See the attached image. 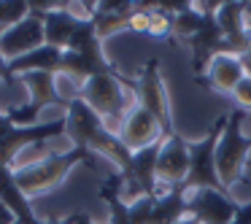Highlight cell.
Wrapping results in <instances>:
<instances>
[{
	"label": "cell",
	"instance_id": "ac0fdd59",
	"mask_svg": "<svg viewBox=\"0 0 251 224\" xmlns=\"http://www.w3.org/2000/svg\"><path fill=\"white\" fill-rule=\"evenodd\" d=\"M186 219V189L176 186V189L165 192V195L154 197V211L149 224H181Z\"/></svg>",
	"mask_w": 251,
	"mask_h": 224
},
{
	"label": "cell",
	"instance_id": "4dcf8cb0",
	"mask_svg": "<svg viewBox=\"0 0 251 224\" xmlns=\"http://www.w3.org/2000/svg\"><path fill=\"white\" fill-rule=\"evenodd\" d=\"M3 33H6V30H3V27H0V38H3Z\"/></svg>",
	"mask_w": 251,
	"mask_h": 224
},
{
	"label": "cell",
	"instance_id": "5b68a950",
	"mask_svg": "<svg viewBox=\"0 0 251 224\" xmlns=\"http://www.w3.org/2000/svg\"><path fill=\"white\" fill-rule=\"evenodd\" d=\"M60 135H65V119L41 122V124L33 127H14L8 122V116L3 114L0 116V168H11L27 146L46 143Z\"/></svg>",
	"mask_w": 251,
	"mask_h": 224
},
{
	"label": "cell",
	"instance_id": "6da1fadb",
	"mask_svg": "<svg viewBox=\"0 0 251 224\" xmlns=\"http://www.w3.org/2000/svg\"><path fill=\"white\" fill-rule=\"evenodd\" d=\"M78 98L103 119L105 130L114 132V135H119L127 114H130L132 105H135L132 84L125 81V78H119L116 73H103V76L89 78L81 87Z\"/></svg>",
	"mask_w": 251,
	"mask_h": 224
},
{
	"label": "cell",
	"instance_id": "603a6c76",
	"mask_svg": "<svg viewBox=\"0 0 251 224\" xmlns=\"http://www.w3.org/2000/svg\"><path fill=\"white\" fill-rule=\"evenodd\" d=\"M229 98L238 103V108H243V111H251V78L246 76L243 81L235 87V92L229 95Z\"/></svg>",
	"mask_w": 251,
	"mask_h": 224
},
{
	"label": "cell",
	"instance_id": "d4e9b609",
	"mask_svg": "<svg viewBox=\"0 0 251 224\" xmlns=\"http://www.w3.org/2000/svg\"><path fill=\"white\" fill-rule=\"evenodd\" d=\"M65 222L68 224H95L92 219H89V213H84V211H76V213H71V216H65Z\"/></svg>",
	"mask_w": 251,
	"mask_h": 224
},
{
	"label": "cell",
	"instance_id": "7c38bea8",
	"mask_svg": "<svg viewBox=\"0 0 251 224\" xmlns=\"http://www.w3.org/2000/svg\"><path fill=\"white\" fill-rule=\"evenodd\" d=\"M246 78V71H243V62L240 57H232V54H216L211 60V65L205 68L202 76H197V84L200 87H208V89H216L222 95H232L235 87Z\"/></svg>",
	"mask_w": 251,
	"mask_h": 224
},
{
	"label": "cell",
	"instance_id": "ffe728a7",
	"mask_svg": "<svg viewBox=\"0 0 251 224\" xmlns=\"http://www.w3.org/2000/svg\"><path fill=\"white\" fill-rule=\"evenodd\" d=\"M211 17H202L200 11L195 8V3H192L189 11L178 14V17H173V35H178L181 41H189L192 35H197L202 27H205V22Z\"/></svg>",
	"mask_w": 251,
	"mask_h": 224
},
{
	"label": "cell",
	"instance_id": "d6986e66",
	"mask_svg": "<svg viewBox=\"0 0 251 224\" xmlns=\"http://www.w3.org/2000/svg\"><path fill=\"white\" fill-rule=\"evenodd\" d=\"M213 19H216L219 30L224 33V38L249 33V27H246V17H243V3H240V0H224L222 8L216 11Z\"/></svg>",
	"mask_w": 251,
	"mask_h": 224
},
{
	"label": "cell",
	"instance_id": "277c9868",
	"mask_svg": "<svg viewBox=\"0 0 251 224\" xmlns=\"http://www.w3.org/2000/svg\"><path fill=\"white\" fill-rule=\"evenodd\" d=\"M227 124V114H222L216 122H213L211 132L200 141H189V157H192V168L189 175H186V192H195V189H222V181L216 175V143L222 138V130Z\"/></svg>",
	"mask_w": 251,
	"mask_h": 224
},
{
	"label": "cell",
	"instance_id": "8992f818",
	"mask_svg": "<svg viewBox=\"0 0 251 224\" xmlns=\"http://www.w3.org/2000/svg\"><path fill=\"white\" fill-rule=\"evenodd\" d=\"M132 92H135V103L141 108H146L149 114L157 116V122L162 124V132L165 138L173 135V116H170V103H168V89H165V78H162V71H159V62L149 60L143 65L138 81L132 84Z\"/></svg>",
	"mask_w": 251,
	"mask_h": 224
},
{
	"label": "cell",
	"instance_id": "8fae6325",
	"mask_svg": "<svg viewBox=\"0 0 251 224\" xmlns=\"http://www.w3.org/2000/svg\"><path fill=\"white\" fill-rule=\"evenodd\" d=\"M105 130L103 119L84 103L81 98L68 103V114H65V135L73 141V146L78 149H89L92 141Z\"/></svg>",
	"mask_w": 251,
	"mask_h": 224
},
{
	"label": "cell",
	"instance_id": "83f0119b",
	"mask_svg": "<svg viewBox=\"0 0 251 224\" xmlns=\"http://www.w3.org/2000/svg\"><path fill=\"white\" fill-rule=\"evenodd\" d=\"M38 224H68V222H65V219H62V222H54V219H51V222H44V219H41Z\"/></svg>",
	"mask_w": 251,
	"mask_h": 224
},
{
	"label": "cell",
	"instance_id": "9c48e42d",
	"mask_svg": "<svg viewBox=\"0 0 251 224\" xmlns=\"http://www.w3.org/2000/svg\"><path fill=\"white\" fill-rule=\"evenodd\" d=\"M46 44V35H44V17L38 14H30L27 19H22L19 25L8 27L0 38V54L6 57L8 62L19 60V57L30 54V51L41 49Z\"/></svg>",
	"mask_w": 251,
	"mask_h": 224
},
{
	"label": "cell",
	"instance_id": "484cf974",
	"mask_svg": "<svg viewBox=\"0 0 251 224\" xmlns=\"http://www.w3.org/2000/svg\"><path fill=\"white\" fill-rule=\"evenodd\" d=\"M0 81H8V84L17 81V78L11 76V71H8V60L3 54H0Z\"/></svg>",
	"mask_w": 251,
	"mask_h": 224
},
{
	"label": "cell",
	"instance_id": "f1b7e54d",
	"mask_svg": "<svg viewBox=\"0 0 251 224\" xmlns=\"http://www.w3.org/2000/svg\"><path fill=\"white\" fill-rule=\"evenodd\" d=\"M240 60H251V44H249V49H246V54L240 57Z\"/></svg>",
	"mask_w": 251,
	"mask_h": 224
},
{
	"label": "cell",
	"instance_id": "44dd1931",
	"mask_svg": "<svg viewBox=\"0 0 251 224\" xmlns=\"http://www.w3.org/2000/svg\"><path fill=\"white\" fill-rule=\"evenodd\" d=\"M30 17L27 0H0V27L8 30Z\"/></svg>",
	"mask_w": 251,
	"mask_h": 224
},
{
	"label": "cell",
	"instance_id": "ba28073f",
	"mask_svg": "<svg viewBox=\"0 0 251 224\" xmlns=\"http://www.w3.org/2000/svg\"><path fill=\"white\" fill-rule=\"evenodd\" d=\"M240 202L222 189H195L186 192V219L195 224H229Z\"/></svg>",
	"mask_w": 251,
	"mask_h": 224
},
{
	"label": "cell",
	"instance_id": "30bf717a",
	"mask_svg": "<svg viewBox=\"0 0 251 224\" xmlns=\"http://www.w3.org/2000/svg\"><path fill=\"white\" fill-rule=\"evenodd\" d=\"M162 138H165V132H162V124L157 122V116L149 114L146 108H141L138 103L132 105V111L127 114L125 124L119 130V141L125 143V149H130L135 154V151H143V149L159 143Z\"/></svg>",
	"mask_w": 251,
	"mask_h": 224
},
{
	"label": "cell",
	"instance_id": "7402d4cb",
	"mask_svg": "<svg viewBox=\"0 0 251 224\" xmlns=\"http://www.w3.org/2000/svg\"><path fill=\"white\" fill-rule=\"evenodd\" d=\"M151 211H154V195L141 197V200L130 202V219H132V224H149V222H151Z\"/></svg>",
	"mask_w": 251,
	"mask_h": 224
},
{
	"label": "cell",
	"instance_id": "f546056e",
	"mask_svg": "<svg viewBox=\"0 0 251 224\" xmlns=\"http://www.w3.org/2000/svg\"><path fill=\"white\" fill-rule=\"evenodd\" d=\"M181 224H195V222H192V219H184V222H181Z\"/></svg>",
	"mask_w": 251,
	"mask_h": 224
},
{
	"label": "cell",
	"instance_id": "3957f363",
	"mask_svg": "<svg viewBox=\"0 0 251 224\" xmlns=\"http://www.w3.org/2000/svg\"><path fill=\"white\" fill-rule=\"evenodd\" d=\"M246 114L249 111H243V108L229 111L222 138L216 143V175L227 192L238 184L240 173L246 168V159H249V151H251V135L243 132Z\"/></svg>",
	"mask_w": 251,
	"mask_h": 224
},
{
	"label": "cell",
	"instance_id": "2e32d148",
	"mask_svg": "<svg viewBox=\"0 0 251 224\" xmlns=\"http://www.w3.org/2000/svg\"><path fill=\"white\" fill-rule=\"evenodd\" d=\"M60 65H62V49H54V46L44 44L41 49L30 51V54L19 57V60L8 62V71L11 76H25V73H60Z\"/></svg>",
	"mask_w": 251,
	"mask_h": 224
},
{
	"label": "cell",
	"instance_id": "9a60e30c",
	"mask_svg": "<svg viewBox=\"0 0 251 224\" xmlns=\"http://www.w3.org/2000/svg\"><path fill=\"white\" fill-rule=\"evenodd\" d=\"M84 19H78L76 14L68 8V3L62 8H54V11H49L44 17V35H46V44L54 46V49H68V44H71L73 33L78 30V25H81Z\"/></svg>",
	"mask_w": 251,
	"mask_h": 224
},
{
	"label": "cell",
	"instance_id": "4316f807",
	"mask_svg": "<svg viewBox=\"0 0 251 224\" xmlns=\"http://www.w3.org/2000/svg\"><path fill=\"white\" fill-rule=\"evenodd\" d=\"M0 224H17V216H14L3 202H0Z\"/></svg>",
	"mask_w": 251,
	"mask_h": 224
},
{
	"label": "cell",
	"instance_id": "e0dca14e",
	"mask_svg": "<svg viewBox=\"0 0 251 224\" xmlns=\"http://www.w3.org/2000/svg\"><path fill=\"white\" fill-rule=\"evenodd\" d=\"M17 78L30 89V103L41 105V108H49V105L68 108V103L60 98V92H57V76L54 73H25V76H17Z\"/></svg>",
	"mask_w": 251,
	"mask_h": 224
},
{
	"label": "cell",
	"instance_id": "cb8c5ba5",
	"mask_svg": "<svg viewBox=\"0 0 251 224\" xmlns=\"http://www.w3.org/2000/svg\"><path fill=\"white\" fill-rule=\"evenodd\" d=\"M229 224H251V200L240 202L238 205V213H235V219Z\"/></svg>",
	"mask_w": 251,
	"mask_h": 224
},
{
	"label": "cell",
	"instance_id": "4fadbf2b",
	"mask_svg": "<svg viewBox=\"0 0 251 224\" xmlns=\"http://www.w3.org/2000/svg\"><path fill=\"white\" fill-rule=\"evenodd\" d=\"M222 41H224V33L219 30L216 19H208L205 27L200 30L197 35H192L189 41H184L186 46H189L192 51V62H195V73L197 76H202L205 73V68L211 65V60L216 54H222Z\"/></svg>",
	"mask_w": 251,
	"mask_h": 224
},
{
	"label": "cell",
	"instance_id": "5bb4252c",
	"mask_svg": "<svg viewBox=\"0 0 251 224\" xmlns=\"http://www.w3.org/2000/svg\"><path fill=\"white\" fill-rule=\"evenodd\" d=\"M0 202L17 216L19 224H38L41 222L33 213V205H30L27 195H22V189L17 186V178H14L11 168H0Z\"/></svg>",
	"mask_w": 251,
	"mask_h": 224
},
{
	"label": "cell",
	"instance_id": "7a4b0ae2",
	"mask_svg": "<svg viewBox=\"0 0 251 224\" xmlns=\"http://www.w3.org/2000/svg\"><path fill=\"white\" fill-rule=\"evenodd\" d=\"M92 157L95 154L89 151V149L73 146L71 151L51 154V157L41 159V162H33V165H25V168L14 170V178H17V186L22 189V195L33 197V195L49 192V189H54L57 184H62L65 175L71 173L76 165H92Z\"/></svg>",
	"mask_w": 251,
	"mask_h": 224
},
{
	"label": "cell",
	"instance_id": "52a82bcc",
	"mask_svg": "<svg viewBox=\"0 0 251 224\" xmlns=\"http://www.w3.org/2000/svg\"><path fill=\"white\" fill-rule=\"evenodd\" d=\"M189 168H192L189 141H184L178 132L162 138L159 154H157V192H154V197L165 195V192L176 189V186H184Z\"/></svg>",
	"mask_w": 251,
	"mask_h": 224
}]
</instances>
